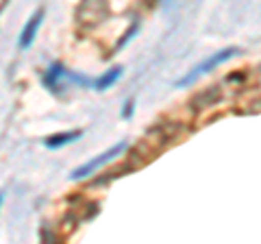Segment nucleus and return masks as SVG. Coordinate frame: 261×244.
Instances as JSON below:
<instances>
[{"label":"nucleus","instance_id":"9","mask_svg":"<svg viewBox=\"0 0 261 244\" xmlns=\"http://www.w3.org/2000/svg\"><path fill=\"white\" fill-rule=\"evenodd\" d=\"M137 31H140V20H135V22H133V27H130V29L126 31L124 35H122V39H120V42H118V46H116V51H120V48H124L128 39H133V37H135V33H137Z\"/></svg>","mask_w":261,"mask_h":244},{"label":"nucleus","instance_id":"4","mask_svg":"<svg viewBox=\"0 0 261 244\" xmlns=\"http://www.w3.org/2000/svg\"><path fill=\"white\" fill-rule=\"evenodd\" d=\"M105 15H107V5L102 3H85L76 11V18L83 24H98Z\"/></svg>","mask_w":261,"mask_h":244},{"label":"nucleus","instance_id":"10","mask_svg":"<svg viewBox=\"0 0 261 244\" xmlns=\"http://www.w3.org/2000/svg\"><path fill=\"white\" fill-rule=\"evenodd\" d=\"M133 99H126L124 101V107H122V120H130V116H133Z\"/></svg>","mask_w":261,"mask_h":244},{"label":"nucleus","instance_id":"3","mask_svg":"<svg viewBox=\"0 0 261 244\" xmlns=\"http://www.w3.org/2000/svg\"><path fill=\"white\" fill-rule=\"evenodd\" d=\"M44 7H37L35 13L31 15V18L27 20V24H24V29H22V33H20V39H18V48L20 51H27V48L33 46V42H35V35H37V31H39V24H42L44 20Z\"/></svg>","mask_w":261,"mask_h":244},{"label":"nucleus","instance_id":"6","mask_svg":"<svg viewBox=\"0 0 261 244\" xmlns=\"http://www.w3.org/2000/svg\"><path fill=\"white\" fill-rule=\"evenodd\" d=\"M122 75H124V68H122V66H116V68L107 70L102 77H98V79L94 81L96 92H107V89H109L111 85H116L118 81L122 79Z\"/></svg>","mask_w":261,"mask_h":244},{"label":"nucleus","instance_id":"5","mask_svg":"<svg viewBox=\"0 0 261 244\" xmlns=\"http://www.w3.org/2000/svg\"><path fill=\"white\" fill-rule=\"evenodd\" d=\"M81 135H83L81 129H74V131H65V133H55L50 137H46L44 146H46L48 151H57V149H61V146H65V144H70V142H76Z\"/></svg>","mask_w":261,"mask_h":244},{"label":"nucleus","instance_id":"7","mask_svg":"<svg viewBox=\"0 0 261 244\" xmlns=\"http://www.w3.org/2000/svg\"><path fill=\"white\" fill-rule=\"evenodd\" d=\"M222 96V92H220V87H207L202 94H196L194 99L190 101V105L194 109H202V107H211L214 103H218V99Z\"/></svg>","mask_w":261,"mask_h":244},{"label":"nucleus","instance_id":"1","mask_svg":"<svg viewBox=\"0 0 261 244\" xmlns=\"http://www.w3.org/2000/svg\"><path fill=\"white\" fill-rule=\"evenodd\" d=\"M233 55H238V48L235 46H226V48H222V51H218L216 55H211V57H207L205 61H200L198 66H194L190 72H187L185 77H181L178 81H174V87H187V85H192L196 79L198 77H202V75H207V72H211L214 68H218L220 63H224V61H228Z\"/></svg>","mask_w":261,"mask_h":244},{"label":"nucleus","instance_id":"2","mask_svg":"<svg viewBox=\"0 0 261 244\" xmlns=\"http://www.w3.org/2000/svg\"><path fill=\"white\" fill-rule=\"evenodd\" d=\"M124 151H126V142H118L116 146H109V149L105 151V153H100V155H96L94 159L85 161L83 166H79V168L72 170L70 179H72V181H79V179H85V177H89V175H94V170L102 168L105 164H109V161H113V159H118Z\"/></svg>","mask_w":261,"mask_h":244},{"label":"nucleus","instance_id":"8","mask_svg":"<svg viewBox=\"0 0 261 244\" xmlns=\"http://www.w3.org/2000/svg\"><path fill=\"white\" fill-rule=\"evenodd\" d=\"M65 75H68V72H65L63 63H61V61H55V63H50V68H48V70L44 72L42 83H44L48 89H53V92H57V81H61Z\"/></svg>","mask_w":261,"mask_h":244}]
</instances>
